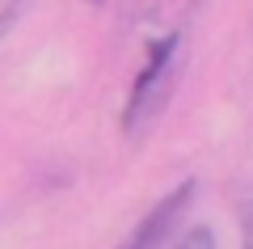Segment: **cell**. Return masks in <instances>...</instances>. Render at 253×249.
<instances>
[{
    "mask_svg": "<svg viewBox=\"0 0 253 249\" xmlns=\"http://www.w3.org/2000/svg\"><path fill=\"white\" fill-rule=\"evenodd\" d=\"M177 76H181V34H165L148 47V59L139 68L135 85H131V98H126V110H123L126 140H139L165 114L173 89H177Z\"/></svg>",
    "mask_w": 253,
    "mask_h": 249,
    "instance_id": "6da1fadb",
    "label": "cell"
},
{
    "mask_svg": "<svg viewBox=\"0 0 253 249\" xmlns=\"http://www.w3.org/2000/svg\"><path fill=\"white\" fill-rule=\"evenodd\" d=\"M194 195H199V182H194V178H186L177 190H169V195H165L161 203H156L152 211H148L144 220L135 224V232H131V237H126L118 249H165V241H169L173 232H177L181 215L190 211Z\"/></svg>",
    "mask_w": 253,
    "mask_h": 249,
    "instance_id": "7a4b0ae2",
    "label": "cell"
},
{
    "mask_svg": "<svg viewBox=\"0 0 253 249\" xmlns=\"http://www.w3.org/2000/svg\"><path fill=\"white\" fill-rule=\"evenodd\" d=\"M169 249H215V228H211V224H194V228H186Z\"/></svg>",
    "mask_w": 253,
    "mask_h": 249,
    "instance_id": "3957f363",
    "label": "cell"
},
{
    "mask_svg": "<svg viewBox=\"0 0 253 249\" xmlns=\"http://www.w3.org/2000/svg\"><path fill=\"white\" fill-rule=\"evenodd\" d=\"M241 249H253V186L241 199Z\"/></svg>",
    "mask_w": 253,
    "mask_h": 249,
    "instance_id": "277c9868",
    "label": "cell"
},
{
    "mask_svg": "<svg viewBox=\"0 0 253 249\" xmlns=\"http://www.w3.org/2000/svg\"><path fill=\"white\" fill-rule=\"evenodd\" d=\"M21 4H26V0H4V4H0V34H4V30H9L13 21H17Z\"/></svg>",
    "mask_w": 253,
    "mask_h": 249,
    "instance_id": "5b68a950",
    "label": "cell"
}]
</instances>
